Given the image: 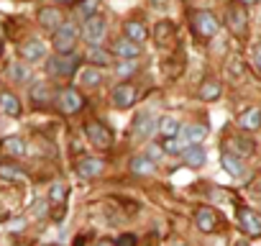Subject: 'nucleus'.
I'll return each mask as SVG.
<instances>
[{
  "instance_id": "3",
  "label": "nucleus",
  "mask_w": 261,
  "mask_h": 246,
  "mask_svg": "<svg viewBox=\"0 0 261 246\" xmlns=\"http://www.w3.org/2000/svg\"><path fill=\"white\" fill-rule=\"evenodd\" d=\"M85 136L95 149H110L113 146V131L100 120H87L85 123Z\"/></svg>"
},
{
  "instance_id": "30",
  "label": "nucleus",
  "mask_w": 261,
  "mask_h": 246,
  "mask_svg": "<svg viewBox=\"0 0 261 246\" xmlns=\"http://www.w3.org/2000/svg\"><path fill=\"white\" fill-rule=\"evenodd\" d=\"M31 100H34L36 105L51 103V90H49V85H46V82H36V85L31 87Z\"/></svg>"
},
{
  "instance_id": "11",
  "label": "nucleus",
  "mask_w": 261,
  "mask_h": 246,
  "mask_svg": "<svg viewBox=\"0 0 261 246\" xmlns=\"http://www.w3.org/2000/svg\"><path fill=\"white\" fill-rule=\"evenodd\" d=\"M39 26L41 29H46V31H57L62 23H64V13L57 8V6H46V8H39Z\"/></svg>"
},
{
  "instance_id": "22",
  "label": "nucleus",
  "mask_w": 261,
  "mask_h": 246,
  "mask_svg": "<svg viewBox=\"0 0 261 246\" xmlns=\"http://www.w3.org/2000/svg\"><path fill=\"white\" fill-rule=\"evenodd\" d=\"M77 82H80L82 87H97V85H102V72H100V67L90 64V67L80 69V75H77Z\"/></svg>"
},
{
  "instance_id": "32",
  "label": "nucleus",
  "mask_w": 261,
  "mask_h": 246,
  "mask_svg": "<svg viewBox=\"0 0 261 246\" xmlns=\"http://www.w3.org/2000/svg\"><path fill=\"white\" fill-rule=\"evenodd\" d=\"M8 75H11L13 82H29V80H31V69H29V64H23V62H13V64L8 67Z\"/></svg>"
},
{
  "instance_id": "26",
  "label": "nucleus",
  "mask_w": 261,
  "mask_h": 246,
  "mask_svg": "<svg viewBox=\"0 0 261 246\" xmlns=\"http://www.w3.org/2000/svg\"><path fill=\"white\" fill-rule=\"evenodd\" d=\"M154 39H156V44H159V46L172 44V41H174V26H172L169 21H159V23H156V29H154Z\"/></svg>"
},
{
  "instance_id": "6",
  "label": "nucleus",
  "mask_w": 261,
  "mask_h": 246,
  "mask_svg": "<svg viewBox=\"0 0 261 246\" xmlns=\"http://www.w3.org/2000/svg\"><path fill=\"white\" fill-rule=\"evenodd\" d=\"M236 218H238V228H241L248 238H258V236H261V215H258L256 210H251V208H238Z\"/></svg>"
},
{
  "instance_id": "37",
  "label": "nucleus",
  "mask_w": 261,
  "mask_h": 246,
  "mask_svg": "<svg viewBox=\"0 0 261 246\" xmlns=\"http://www.w3.org/2000/svg\"><path fill=\"white\" fill-rule=\"evenodd\" d=\"M256 67H258V72H261V49L256 52Z\"/></svg>"
},
{
  "instance_id": "31",
  "label": "nucleus",
  "mask_w": 261,
  "mask_h": 246,
  "mask_svg": "<svg viewBox=\"0 0 261 246\" xmlns=\"http://www.w3.org/2000/svg\"><path fill=\"white\" fill-rule=\"evenodd\" d=\"M97 6H100V0H80V3L74 6V16L85 21V18L97 13Z\"/></svg>"
},
{
  "instance_id": "28",
  "label": "nucleus",
  "mask_w": 261,
  "mask_h": 246,
  "mask_svg": "<svg viewBox=\"0 0 261 246\" xmlns=\"http://www.w3.org/2000/svg\"><path fill=\"white\" fill-rule=\"evenodd\" d=\"M3 152L8 157H23L26 154V141L21 136H8V139H3Z\"/></svg>"
},
{
  "instance_id": "29",
  "label": "nucleus",
  "mask_w": 261,
  "mask_h": 246,
  "mask_svg": "<svg viewBox=\"0 0 261 246\" xmlns=\"http://www.w3.org/2000/svg\"><path fill=\"white\" fill-rule=\"evenodd\" d=\"M156 131H159L162 136H177V134L182 131V126H179V120H177V118H172V115H162Z\"/></svg>"
},
{
  "instance_id": "39",
  "label": "nucleus",
  "mask_w": 261,
  "mask_h": 246,
  "mask_svg": "<svg viewBox=\"0 0 261 246\" xmlns=\"http://www.w3.org/2000/svg\"><path fill=\"white\" fill-rule=\"evenodd\" d=\"M253 192H256V195H261V180L256 182V187H253Z\"/></svg>"
},
{
  "instance_id": "20",
  "label": "nucleus",
  "mask_w": 261,
  "mask_h": 246,
  "mask_svg": "<svg viewBox=\"0 0 261 246\" xmlns=\"http://www.w3.org/2000/svg\"><path fill=\"white\" fill-rule=\"evenodd\" d=\"M21 110H23V105H21V100L13 95V92H3L0 95V113L3 115H11V118H18L21 115Z\"/></svg>"
},
{
  "instance_id": "14",
  "label": "nucleus",
  "mask_w": 261,
  "mask_h": 246,
  "mask_svg": "<svg viewBox=\"0 0 261 246\" xmlns=\"http://www.w3.org/2000/svg\"><path fill=\"white\" fill-rule=\"evenodd\" d=\"M179 157H182V164H187V167H192V169H197V167H202V164L207 162V152H205L200 144H190Z\"/></svg>"
},
{
  "instance_id": "1",
  "label": "nucleus",
  "mask_w": 261,
  "mask_h": 246,
  "mask_svg": "<svg viewBox=\"0 0 261 246\" xmlns=\"http://www.w3.org/2000/svg\"><path fill=\"white\" fill-rule=\"evenodd\" d=\"M77 26H72V23H62L57 31H54V36H51V46H54V52H59V54H69V52H74V46H77Z\"/></svg>"
},
{
  "instance_id": "41",
  "label": "nucleus",
  "mask_w": 261,
  "mask_h": 246,
  "mask_svg": "<svg viewBox=\"0 0 261 246\" xmlns=\"http://www.w3.org/2000/svg\"><path fill=\"white\" fill-rule=\"evenodd\" d=\"M0 54H3V41H0Z\"/></svg>"
},
{
  "instance_id": "15",
  "label": "nucleus",
  "mask_w": 261,
  "mask_h": 246,
  "mask_svg": "<svg viewBox=\"0 0 261 246\" xmlns=\"http://www.w3.org/2000/svg\"><path fill=\"white\" fill-rule=\"evenodd\" d=\"M156 126H159V118H154L151 113H141V115L136 118L134 134H136V139H149V136L156 131Z\"/></svg>"
},
{
  "instance_id": "4",
  "label": "nucleus",
  "mask_w": 261,
  "mask_h": 246,
  "mask_svg": "<svg viewBox=\"0 0 261 246\" xmlns=\"http://www.w3.org/2000/svg\"><path fill=\"white\" fill-rule=\"evenodd\" d=\"M190 18H192V29H195L197 39H213L218 34V29H220L218 18L210 11H192Z\"/></svg>"
},
{
  "instance_id": "5",
  "label": "nucleus",
  "mask_w": 261,
  "mask_h": 246,
  "mask_svg": "<svg viewBox=\"0 0 261 246\" xmlns=\"http://www.w3.org/2000/svg\"><path fill=\"white\" fill-rule=\"evenodd\" d=\"M105 31H108V23H105V18L97 16V13L82 21V39H85L90 46H97V44L105 39Z\"/></svg>"
},
{
  "instance_id": "13",
  "label": "nucleus",
  "mask_w": 261,
  "mask_h": 246,
  "mask_svg": "<svg viewBox=\"0 0 261 246\" xmlns=\"http://www.w3.org/2000/svg\"><path fill=\"white\" fill-rule=\"evenodd\" d=\"M102 169H105V162H102L100 157H82V159L77 162V175H80L82 180H92V177H97Z\"/></svg>"
},
{
  "instance_id": "12",
  "label": "nucleus",
  "mask_w": 261,
  "mask_h": 246,
  "mask_svg": "<svg viewBox=\"0 0 261 246\" xmlns=\"http://www.w3.org/2000/svg\"><path fill=\"white\" fill-rule=\"evenodd\" d=\"M225 23H228V29L236 34V36H243L246 34V11H243V6H230L228 11H225Z\"/></svg>"
},
{
  "instance_id": "33",
  "label": "nucleus",
  "mask_w": 261,
  "mask_h": 246,
  "mask_svg": "<svg viewBox=\"0 0 261 246\" xmlns=\"http://www.w3.org/2000/svg\"><path fill=\"white\" fill-rule=\"evenodd\" d=\"M67 195H69V187H67L64 182H54V185L49 187V200H51L54 205H64V203H67Z\"/></svg>"
},
{
  "instance_id": "8",
  "label": "nucleus",
  "mask_w": 261,
  "mask_h": 246,
  "mask_svg": "<svg viewBox=\"0 0 261 246\" xmlns=\"http://www.w3.org/2000/svg\"><path fill=\"white\" fill-rule=\"evenodd\" d=\"M110 103H113V108H118V110H128L130 105L136 103V87L128 85V82L115 85L113 92H110Z\"/></svg>"
},
{
  "instance_id": "34",
  "label": "nucleus",
  "mask_w": 261,
  "mask_h": 246,
  "mask_svg": "<svg viewBox=\"0 0 261 246\" xmlns=\"http://www.w3.org/2000/svg\"><path fill=\"white\" fill-rule=\"evenodd\" d=\"M136 69V59H120L118 64H115V72H118V77H128L130 72Z\"/></svg>"
},
{
  "instance_id": "19",
  "label": "nucleus",
  "mask_w": 261,
  "mask_h": 246,
  "mask_svg": "<svg viewBox=\"0 0 261 246\" xmlns=\"http://www.w3.org/2000/svg\"><path fill=\"white\" fill-rule=\"evenodd\" d=\"M130 172L141 175V177H149V175L156 172V162L149 154H136L134 159H130Z\"/></svg>"
},
{
  "instance_id": "23",
  "label": "nucleus",
  "mask_w": 261,
  "mask_h": 246,
  "mask_svg": "<svg viewBox=\"0 0 261 246\" xmlns=\"http://www.w3.org/2000/svg\"><path fill=\"white\" fill-rule=\"evenodd\" d=\"M113 52H108V49H102L100 44L97 46H90V52H87V62L90 64H95V67H110L113 64Z\"/></svg>"
},
{
  "instance_id": "25",
  "label": "nucleus",
  "mask_w": 261,
  "mask_h": 246,
  "mask_svg": "<svg viewBox=\"0 0 261 246\" xmlns=\"http://www.w3.org/2000/svg\"><path fill=\"white\" fill-rule=\"evenodd\" d=\"M123 34H125L128 39L139 41V44H144L146 36H149V31H146V26H144L141 21H125V23H123Z\"/></svg>"
},
{
  "instance_id": "36",
  "label": "nucleus",
  "mask_w": 261,
  "mask_h": 246,
  "mask_svg": "<svg viewBox=\"0 0 261 246\" xmlns=\"http://www.w3.org/2000/svg\"><path fill=\"white\" fill-rule=\"evenodd\" d=\"M118 241H120V243H136V236H120Z\"/></svg>"
},
{
  "instance_id": "40",
  "label": "nucleus",
  "mask_w": 261,
  "mask_h": 246,
  "mask_svg": "<svg viewBox=\"0 0 261 246\" xmlns=\"http://www.w3.org/2000/svg\"><path fill=\"white\" fill-rule=\"evenodd\" d=\"M57 3H72V0H57Z\"/></svg>"
},
{
  "instance_id": "9",
  "label": "nucleus",
  "mask_w": 261,
  "mask_h": 246,
  "mask_svg": "<svg viewBox=\"0 0 261 246\" xmlns=\"http://www.w3.org/2000/svg\"><path fill=\"white\" fill-rule=\"evenodd\" d=\"M195 226H197V231H202V233H215L218 226H220V218H218V213H215L210 205H200V208L195 210Z\"/></svg>"
},
{
  "instance_id": "27",
  "label": "nucleus",
  "mask_w": 261,
  "mask_h": 246,
  "mask_svg": "<svg viewBox=\"0 0 261 246\" xmlns=\"http://www.w3.org/2000/svg\"><path fill=\"white\" fill-rule=\"evenodd\" d=\"M220 95H223V85H220L218 80H205V82H202L200 97H202L205 103H213V100H218Z\"/></svg>"
},
{
  "instance_id": "17",
  "label": "nucleus",
  "mask_w": 261,
  "mask_h": 246,
  "mask_svg": "<svg viewBox=\"0 0 261 246\" xmlns=\"http://www.w3.org/2000/svg\"><path fill=\"white\" fill-rule=\"evenodd\" d=\"M21 57L26 59V62H39V59H44L46 57V46H44V41H39V39H29L26 44H21Z\"/></svg>"
},
{
  "instance_id": "10",
  "label": "nucleus",
  "mask_w": 261,
  "mask_h": 246,
  "mask_svg": "<svg viewBox=\"0 0 261 246\" xmlns=\"http://www.w3.org/2000/svg\"><path fill=\"white\" fill-rule=\"evenodd\" d=\"M110 52L115 57H120V59H139L141 57V44L134 41V39H128V36H123V39H115L110 44Z\"/></svg>"
},
{
  "instance_id": "35",
  "label": "nucleus",
  "mask_w": 261,
  "mask_h": 246,
  "mask_svg": "<svg viewBox=\"0 0 261 246\" xmlns=\"http://www.w3.org/2000/svg\"><path fill=\"white\" fill-rule=\"evenodd\" d=\"M0 177L3 180H23V172L16 169V167H6V164H0Z\"/></svg>"
},
{
  "instance_id": "21",
  "label": "nucleus",
  "mask_w": 261,
  "mask_h": 246,
  "mask_svg": "<svg viewBox=\"0 0 261 246\" xmlns=\"http://www.w3.org/2000/svg\"><path fill=\"white\" fill-rule=\"evenodd\" d=\"M253 144H256L253 139H246V136H230V139H228V152H233V154H238V157H248V154L256 152Z\"/></svg>"
},
{
  "instance_id": "16",
  "label": "nucleus",
  "mask_w": 261,
  "mask_h": 246,
  "mask_svg": "<svg viewBox=\"0 0 261 246\" xmlns=\"http://www.w3.org/2000/svg\"><path fill=\"white\" fill-rule=\"evenodd\" d=\"M220 164H223V169H225L230 177H243V175H246L243 157H238V154H233V152H225V154H220Z\"/></svg>"
},
{
  "instance_id": "38",
  "label": "nucleus",
  "mask_w": 261,
  "mask_h": 246,
  "mask_svg": "<svg viewBox=\"0 0 261 246\" xmlns=\"http://www.w3.org/2000/svg\"><path fill=\"white\" fill-rule=\"evenodd\" d=\"M241 6H253V3H258V0H238Z\"/></svg>"
},
{
  "instance_id": "18",
  "label": "nucleus",
  "mask_w": 261,
  "mask_h": 246,
  "mask_svg": "<svg viewBox=\"0 0 261 246\" xmlns=\"http://www.w3.org/2000/svg\"><path fill=\"white\" fill-rule=\"evenodd\" d=\"M238 129L241 131H258L261 129V108H248L238 115Z\"/></svg>"
},
{
  "instance_id": "24",
  "label": "nucleus",
  "mask_w": 261,
  "mask_h": 246,
  "mask_svg": "<svg viewBox=\"0 0 261 246\" xmlns=\"http://www.w3.org/2000/svg\"><path fill=\"white\" fill-rule=\"evenodd\" d=\"M182 134L187 136V141H190V144H202V141L207 139L210 129L205 126V123H190V126H185V129H182Z\"/></svg>"
},
{
  "instance_id": "2",
  "label": "nucleus",
  "mask_w": 261,
  "mask_h": 246,
  "mask_svg": "<svg viewBox=\"0 0 261 246\" xmlns=\"http://www.w3.org/2000/svg\"><path fill=\"white\" fill-rule=\"evenodd\" d=\"M77 64H80V57L74 52H69V54H59L57 52V57H51L46 62V69L54 77H72L77 72Z\"/></svg>"
},
{
  "instance_id": "42",
  "label": "nucleus",
  "mask_w": 261,
  "mask_h": 246,
  "mask_svg": "<svg viewBox=\"0 0 261 246\" xmlns=\"http://www.w3.org/2000/svg\"><path fill=\"white\" fill-rule=\"evenodd\" d=\"M154 3H164V0H154Z\"/></svg>"
},
{
  "instance_id": "7",
  "label": "nucleus",
  "mask_w": 261,
  "mask_h": 246,
  "mask_svg": "<svg viewBox=\"0 0 261 246\" xmlns=\"http://www.w3.org/2000/svg\"><path fill=\"white\" fill-rule=\"evenodd\" d=\"M57 105H59V110H62L64 115H74V113H80V110L85 108V97L80 95V90L67 87V90H62V92L57 95Z\"/></svg>"
}]
</instances>
